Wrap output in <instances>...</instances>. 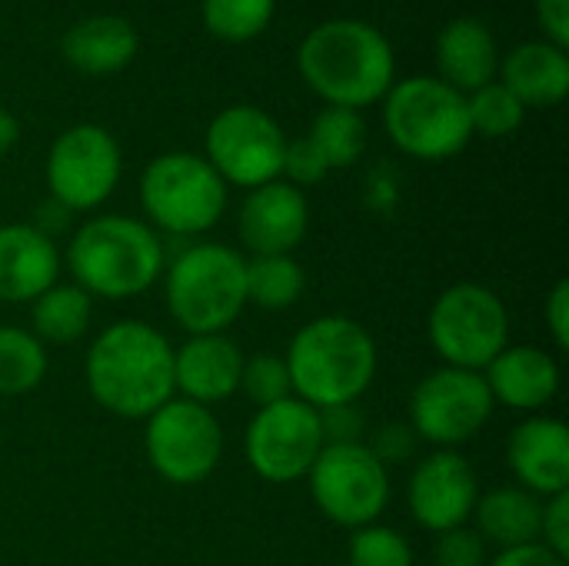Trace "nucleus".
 I'll use <instances>...</instances> for the list:
<instances>
[{
	"label": "nucleus",
	"instance_id": "obj_12",
	"mask_svg": "<svg viewBox=\"0 0 569 566\" xmlns=\"http://www.w3.org/2000/svg\"><path fill=\"white\" fill-rule=\"evenodd\" d=\"M123 173V153L117 137L100 123L67 127L47 153L50 200L67 214H90L103 207Z\"/></svg>",
	"mask_w": 569,
	"mask_h": 566
},
{
	"label": "nucleus",
	"instance_id": "obj_41",
	"mask_svg": "<svg viewBox=\"0 0 569 566\" xmlns=\"http://www.w3.org/2000/svg\"><path fill=\"white\" fill-rule=\"evenodd\" d=\"M17 140H20V123L7 107H0V157L10 153L17 147Z\"/></svg>",
	"mask_w": 569,
	"mask_h": 566
},
{
	"label": "nucleus",
	"instance_id": "obj_37",
	"mask_svg": "<svg viewBox=\"0 0 569 566\" xmlns=\"http://www.w3.org/2000/svg\"><path fill=\"white\" fill-rule=\"evenodd\" d=\"M540 544L569 560V494H557L543 500Z\"/></svg>",
	"mask_w": 569,
	"mask_h": 566
},
{
	"label": "nucleus",
	"instance_id": "obj_34",
	"mask_svg": "<svg viewBox=\"0 0 569 566\" xmlns=\"http://www.w3.org/2000/svg\"><path fill=\"white\" fill-rule=\"evenodd\" d=\"M327 173H330V170H327L323 157L313 150V143H310L307 137H300V140H287V153H283L280 180H287V183H293L297 190H303V187L320 183Z\"/></svg>",
	"mask_w": 569,
	"mask_h": 566
},
{
	"label": "nucleus",
	"instance_id": "obj_23",
	"mask_svg": "<svg viewBox=\"0 0 569 566\" xmlns=\"http://www.w3.org/2000/svg\"><path fill=\"white\" fill-rule=\"evenodd\" d=\"M497 80L530 110L563 103L569 90V57L550 40H527L513 47L497 70Z\"/></svg>",
	"mask_w": 569,
	"mask_h": 566
},
{
	"label": "nucleus",
	"instance_id": "obj_33",
	"mask_svg": "<svg viewBox=\"0 0 569 566\" xmlns=\"http://www.w3.org/2000/svg\"><path fill=\"white\" fill-rule=\"evenodd\" d=\"M487 544L483 537L467 524V527H453L447 534H437L433 544V566H487Z\"/></svg>",
	"mask_w": 569,
	"mask_h": 566
},
{
	"label": "nucleus",
	"instance_id": "obj_19",
	"mask_svg": "<svg viewBox=\"0 0 569 566\" xmlns=\"http://www.w3.org/2000/svg\"><path fill=\"white\" fill-rule=\"evenodd\" d=\"M493 404L517 414H543L560 394V364L553 354L533 344L503 347L493 364L483 370Z\"/></svg>",
	"mask_w": 569,
	"mask_h": 566
},
{
	"label": "nucleus",
	"instance_id": "obj_27",
	"mask_svg": "<svg viewBox=\"0 0 569 566\" xmlns=\"http://www.w3.org/2000/svg\"><path fill=\"white\" fill-rule=\"evenodd\" d=\"M307 140L323 157L327 170H347L367 150V123H363V117L357 110L323 107L313 117V127H310Z\"/></svg>",
	"mask_w": 569,
	"mask_h": 566
},
{
	"label": "nucleus",
	"instance_id": "obj_24",
	"mask_svg": "<svg viewBox=\"0 0 569 566\" xmlns=\"http://www.w3.org/2000/svg\"><path fill=\"white\" fill-rule=\"evenodd\" d=\"M470 520L487 547L510 550V547L537 544L540 520H543V497L523 490L520 484L493 487L490 494H480Z\"/></svg>",
	"mask_w": 569,
	"mask_h": 566
},
{
	"label": "nucleus",
	"instance_id": "obj_16",
	"mask_svg": "<svg viewBox=\"0 0 569 566\" xmlns=\"http://www.w3.org/2000/svg\"><path fill=\"white\" fill-rule=\"evenodd\" d=\"M310 230L307 193L287 180H270L257 190H247V200L237 217V237L250 257L293 254Z\"/></svg>",
	"mask_w": 569,
	"mask_h": 566
},
{
	"label": "nucleus",
	"instance_id": "obj_32",
	"mask_svg": "<svg viewBox=\"0 0 569 566\" xmlns=\"http://www.w3.org/2000/svg\"><path fill=\"white\" fill-rule=\"evenodd\" d=\"M240 394L260 410L280 400L293 397V384H290V370L287 360L277 354H253L243 360V374H240Z\"/></svg>",
	"mask_w": 569,
	"mask_h": 566
},
{
	"label": "nucleus",
	"instance_id": "obj_29",
	"mask_svg": "<svg viewBox=\"0 0 569 566\" xmlns=\"http://www.w3.org/2000/svg\"><path fill=\"white\" fill-rule=\"evenodd\" d=\"M200 13H203V27L217 40L247 43L270 27L277 13V0H200Z\"/></svg>",
	"mask_w": 569,
	"mask_h": 566
},
{
	"label": "nucleus",
	"instance_id": "obj_18",
	"mask_svg": "<svg viewBox=\"0 0 569 566\" xmlns=\"http://www.w3.org/2000/svg\"><path fill=\"white\" fill-rule=\"evenodd\" d=\"M247 354L230 334H197L173 347V390L183 400L213 407L240 394Z\"/></svg>",
	"mask_w": 569,
	"mask_h": 566
},
{
	"label": "nucleus",
	"instance_id": "obj_17",
	"mask_svg": "<svg viewBox=\"0 0 569 566\" xmlns=\"http://www.w3.org/2000/svg\"><path fill=\"white\" fill-rule=\"evenodd\" d=\"M507 467L537 497L569 494V430L560 417L530 414L507 437Z\"/></svg>",
	"mask_w": 569,
	"mask_h": 566
},
{
	"label": "nucleus",
	"instance_id": "obj_30",
	"mask_svg": "<svg viewBox=\"0 0 569 566\" xmlns=\"http://www.w3.org/2000/svg\"><path fill=\"white\" fill-rule=\"evenodd\" d=\"M467 117H470L473 133L500 140V137H510L523 127L527 107L500 80H493V83L467 93Z\"/></svg>",
	"mask_w": 569,
	"mask_h": 566
},
{
	"label": "nucleus",
	"instance_id": "obj_15",
	"mask_svg": "<svg viewBox=\"0 0 569 566\" xmlns=\"http://www.w3.org/2000/svg\"><path fill=\"white\" fill-rule=\"evenodd\" d=\"M480 494V477L460 450H430L410 474L407 507L417 527L437 537L467 527Z\"/></svg>",
	"mask_w": 569,
	"mask_h": 566
},
{
	"label": "nucleus",
	"instance_id": "obj_21",
	"mask_svg": "<svg viewBox=\"0 0 569 566\" xmlns=\"http://www.w3.org/2000/svg\"><path fill=\"white\" fill-rule=\"evenodd\" d=\"M437 70L440 80L463 97L493 83L500 70V50L493 30L477 17H457L437 33Z\"/></svg>",
	"mask_w": 569,
	"mask_h": 566
},
{
	"label": "nucleus",
	"instance_id": "obj_42",
	"mask_svg": "<svg viewBox=\"0 0 569 566\" xmlns=\"http://www.w3.org/2000/svg\"><path fill=\"white\" fill-rule=\"evenodd\" d=\"M337 566H347V564H337Z\"/></svg>",
	"mask_w": 569,
	"mask_h": 566
},
{
	"label": "nucleus",
	"instance_id": "obj_22",
	"mask_svg": "<svg viewBox=\"0 0 569 566\" xmlns=\"http://www.w3.org/2000/svg\"><path fill=\"white\" fill-rule=\"evenodd\" d=\"M137 50H140L137 27L127 17H113V13L83 17L60 37L63 60L87 77H113L127 70Z\"/></svg>",
	"mask_w": 569,
	"mask_h": 566
},
{
	"label": "nucleus",
	"instance_id": "obj_3",
	"mask_svg": "<svg viewBox=\"0 0 569 566\" xmlns=\"http://www.w3.org/2000/svg\"><path fill=\"white\" fill-rule=\"evenodd\" d=\"M293 397L313 410L357 404L377 377V344L370 330L347 314H323L303 324L287 354Z\"/></svg>",
	"mask_w": 569,
	"mask_h": 566
},
{
	"label": "nucleus",
	"instance_id": "obj_14",
	"mask_svg": "<svg viewBox=\"0 0 569 566\" xmlns=\"http://www.w3.org/2000/svg\"><path fill=\"white\" fill-rule=\"evenodd\" d=\"M323 447L320 410L297 397L260 407L243 434V457L250 470L270 484L303 480Z\"/></svg>",
	"mask_w": 569,
	"mask_h": 566
},
{
	"label": "nucleus",
	"instance_id": "obj_7",
	"mask_svg": "<svg viewBox=\"0 0 569 566\" xmlns=\"http://www.w3.org/2000/svg\"><path fill=\"white\" fill-rule=\"evenodd\" d=\"M383 127L397 150L427 163L457 157L473 137L467 97L440 77H410L393 83L383 97Z\"/></svg>",
	"mask_w": 569,
	"mask_h": 566
},
{
	"label": "nucleus",
	"instance_id": "obj_28",
	"mask_svg": "<svg viewBox=\"0 0 569 566\" xmlns=\"http://www.w3.org/2000/svg\"><path fill=\"white\" fill-rule=\"evenodd\" d=\"M47 347L23 327H0V397H23L47 377Z\"/></svg>",
	"mask_w": 569,
	"mask_h": 566
},
{
	"label": "nucleus",
	"instance_id": "obj_25",
	"mask_svg": "<svg viewBox=\"0 0 569 566\" xmlns=\"http://www.w3.org/2000/svg\"><path fill=\"white\" fill-rule=\"evenodd\" d=\"M93 320V297L80 290L73 280L70 284H53L47 287L33 304H30V334L47 347H70L87 337Z\"/></svg>",
	"mask_w": 569,
	"mask_h": 566
},
{
	"label": "nucleus",
	"instance_id": "obj_38",
	"mask_svg": "<svg viewBox=\"0 0 569 566\" xmlns=\"http://www.w3.org/2000/svg\"><path fill=\"white\" fill-rule=\"evenodd\" d=\"M543 320H547V330H550V340L557 350H567L569 347V284L560 280L547 304H543Z\"/></svg>",
	"mask_w": 569,
	"mask_h": 566
},
{
	"label": "nucleus",
	"instance_id": "obj_1",
	"mask_svg": "<svg viewBox=\"0 0 569 566\" xmlns=\"http://www.w3.org/2000/svg\"><path fill=\"white\" fill-rule=\"evenodd\" d=\"M93 404L123 420H147L173 390V344L143 320H117L103 327L83 360Z\"/></svg>",
	"mask_w": 569,
	"mask_h": 566
},
{
	"label": "nucleus",
	"instance_id": "obj_26",
	"mask_svg": "<svg viewBox=\"0 0 569 566\" xmlns=\"http://www.w3.org/2000/svg\"><path fill=\"white\" fill-rule=\"evenodd\" d=\"M307 274L293 254L247 257V304L260 310H290L300 304Z\"/></svg>",
	"mask_w": 569,
	"mask_h": 566
},
{
	"label": "nucleus",
	"instance_id": "obj_6",
	"mask_svg": "<svg viewBox=\"0 0 569 566\" xmlns=\"http://www.w3.org/2000/svg\"><path fill=\"white\" fill-rule=\"evenodd\" d=\"M140 203L147 224L167 237H200L213 230L227 210V183L190 150H167L143 167Z\"/></svg>",
	"mask_w": 569,
	"mask_h": 566
},
{
	"label": "nucleus",
	"instance_id": "obj_4",
	"mask_svg": "<svg viewBox=\"0 0 569 566\" xmlns=\"http://www.w3.org/2000/svg\"><path fill=\"white\" fill-rule=\"evenodd\" d=\"M63 260L73 284L90 297L130 300L163 277L167 247L147 220L100 214L73 230Z\"/></svg>",
	"mask_w": 569,
	"mask_h": 566
},
{
	"label": "nucleus",
	"instance_id": "obj_39",
	"mask_svg": "<svg viewBox=\"0 0 569 566\" xmlns=\"http://www.w3.org/2000/svg\"><path fill=\"white\" fill-rule=\"evenodd\" d=\"M537 20L543 37L557 47H569V0H537Z\"/></svg>",
	"mask_w": 569,
	"mask_h": 566
},
{
	"label": "nucleus",
	"instance_id": "obj_5",
	"mask_svg": "<svg viewBox=\"0 0 569 566\" xmlns=\"http://www.w3.org/2000/svg\"><path fill=\"white\" fill-rule=\"evenodd\" d=\"M163 300L187 337L227 334L247 310V257L227 244H190L163 267Z\"/></svg>",
	"mask_w": 569,
	"mask_h": 566
},
{
	"label": "nucleus",
	"instance_id": "obj_36",
	"mask_svg": "<svg viewBox=\"0 0 569 566\" xmlns=\"http://www.w3.org/2000/svg\"><path fill=\"white\" fill-rule=\"evenodd\" d=\"M320 424H323V440L327 444H363L367 417H363V410L357 404L320 410Z\"/></svg>",
	"mask_w": 569,
	"mask_h": 566
},
{
	"label": "nucleus",
	"instance_id": "obj_13",
	"mask_svg": "<svg viewBox=\"0 0 569 566\" xmlns=\"http://www.w3.org/2000/svg\"><path fill=\"white\" fill-rule=\"evenodd\" d=\"M203 147L207 163L227 187L257 190L270 180H280L287 133L267 110L233 103L210 120Z\"/></svg>",
	"mask_w": 569,
	"mask_h": 566
},
{
	"label": "nucleus",
	"instance_id": "obj_31",
	"mask_svg": "<svg viewBox=\"0 0 569 566\" xmlns=\"http://www.w3.org/2000/svg\"><path fill=\"white\" fill-rule=\"evenodd\" d=\"M347 566H413V547L397 527L377 520L350 530Z\"/></svg>",
	"mask_w": 569,
	"mask_h": 566
},
{
	"label": "nucleus",
	"instance_id": "obj_8",
	"mask_svg": "<svg viewBox=\"0 0 569 566\" xmlns=\"http://www.w3.org/2000/svg\"><path fill=\"white\" fill-rule=\"evenodd\" d=\"M427 337L443 367L483 374L510 347V314L497 290L463 280L447 287L427 317Z\"/></svg>",
	"mask_w": 569,
	"mask_h": 566
},
{
	"label": "nucleus",
	"instance_id": "obj_35",
	"mask_svg": "<svg viewBox=\"0 0 569 566\" xmlns=\"http://www.w3.org/2000/svg\"><path fill=\"white\" fill-rule=\"evenodd\" d=\"M370 447V454L390 470V464H407L417 450V434L410 430V424H387L380 427L370 440H363Z\"/></svg>",
	"mask_w": 569,
	"mask_h": 566
},
{
	"label": "nucleus",
	"instance_id": "obj_10",
	"mask_svg": "<svg viewBox=\"0 0 569 566\" xmlns=\"http://www.w3.org/2000/svg\"><path fill=\"white\" fill-rule=\"evenodd\" d=\"M307 484L317 510L343 530L377 524L390 504V470L367 444H327L313 460Z\"/></svg>",
	"mask_w": 569,
	"mask_h": 566
},
{
	"label": "nucleus",
	"instance_id": "obj_9",
	"mask_svg": "<svg viewBox=\"0 0 569 566\" xmlns=\"http://www.w3.org/2000/svg\"><path fill=\"white\" fill-rule=\"evenodd\" d=\"M143 450L153 474L173 487H197L213 477L223 457V427L213 407L170 397L147 417Z\"/></svg>",
	"mask_w": 569,
	"mask_h": 566
},
{
	"label": "nucleus",
	"instance_id": "obj_2",
	"mask_svg": "<svg viewBox=\"0 0 569 566\" xmlns=\"http://www.w3.org/2000/svg\"><path fill=\"white\" fill-rule=\"evenodd\" d=\"M297 70L327 107L363 110L397 83V57L383 30L357 17L313 27L297 47Z\"/></svg>",
	"mask_w": 569,
	"mask_h": 566
},
{
	"label": "nucleus",
	"instance_id": "obj_11",
	"mask_svg": "<svg viewBox=\"0 0 569 566\" xmlns=\"http://www.w3.org/2000/svg\"><path fill=\"white\" fill-rule=\"evenodd\" d=\"M497 404L483 374L440 367L430 370L410 394V430L433 450H457L480 437Z\"/></svg>",
	"mask_w": 569,
	"mask_h": 566
},
{
	"label": "nucleus",
	"instance_id": "obj_40",
	"mask_svg": "<svg viewBox=\"0 0 569 566\" xmlns=\"http://www.w3.org/2000/svg\"><path fill=\"white\" fill-rule=\"evenodd\" d=\"M487 566H569L560 554H553L550 547L537 544H523V547H510L500 550Z\"/></svg>",
	"mask_w": 569,
	"mask_h": 566
},
{
	"label": "nucleus",
	"instance_id": "obj_20",
	"mask_svg": "<svg viewBox=\"0 0 569 566\" xmlns=\"http://www.w3.org/2000/svg\"><path fill=\"white\" fill-rule=\"evenodd\" d=\"M60 250L57 240L40 234L33 224H3L0 227V300L3 304H33L47 287L60 280Z\"/></svg>",
	"mask_w": 569,
	"mask_h": 566
}]
</instances>
